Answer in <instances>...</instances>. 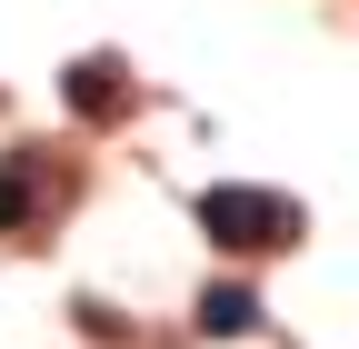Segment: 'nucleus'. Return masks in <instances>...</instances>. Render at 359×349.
Returning <instances> with one entry per match:
<instances>
[{
    "label": "nucleus",
    "instance_id": "nucleus-3",
    "mask_svg": "<svg viewBox=\"0 0 359 349\" xmlns=\"http://www.w3.org/2000/svg\"><path fill=\"white\" fill-rule=\"evenodd\" d=\"M70 110H80V120H120V110H130L120 60H80V70H70Z\"/></svg>",
    "mask_w": 359,
    "mask_h": 349
},
{
    "label": "nucleus",
    "instance_id": "nucleus-4",
    "mask_svg": "<svg viewBox=\"0 0 359 349\" xmlns=\"http://www.w3.org/2000/svg\"><path fill=\"white\" fill-rule=\"evenodd\" d=\"M200 329H210V339H240V329H259V289H240V280H210V289H200Z\"/></svg>",
    "mask_w": 359,
    "mask_h": 349
},
{
    "label": "nucleus",
    "instance_id": "nucleus-1",
    "mask_svg": "<svg viewBox=\"0 0 359 349\" xmlns=\"http://www.w3.org/2000/svg\"><path fill=\"white\" fill-rule=\"evenodd\" d=\"M200 230H210L219 249H290V240H299V200L219 180V190H200Z\"/></svg>",
    "mask_w": 359,
    "mask_h": 349
},
{
    "label": "nucleus",
    "instance_id": "nucleus-2",
    "mask_svg": "<svg viewBox=\"0 0 359 349\" xmlns=\"http://www.w3.org/2000/svg\"><path fill=\"white\" fill-rule=\"evenodd\" d=\"M40 220H50V170H40L30 150H11V160H0V240H20Z\"/></svg>",
    "mask_w": 359,
    "mask_h": 349
}]
</instances>
